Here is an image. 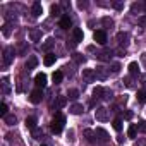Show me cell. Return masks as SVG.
Wrapping results in <instances>:
<instances>
[{
    "label": "cell",
    "mask_w": 146,
    "mask_h": 146,
    "mask_svg": "<svg viewBox=\"0 0 146 146\" xmlns=\"http://www.w3.org/2000/svg\"><path fill=\"white\" fill-rule=\"evenodd\" d=\"M64 124H65V117L62 113H57L55 119L52 120V132L53 134H60L62 129H64Z\"/></svg>",
    "instance_id": "obj_1"
},
{
    "label": "cell",
    "mask_w": 146,
    "mask_h": 146,
    "mask_svg": "<svg viewBox=\"0 0 146 146\" xmlns=\"http://www.w3.org/2000/svg\"><path fill=\"white\" fill-rule=\"evenodd\" d=\"M95 117H96V120H100V122H107V120L110 119L108 110L103 108V107H98V108L95 110Z\"/></svg>",
    "instance_id": "obj_2"
},
{
    "label": "cell",
    "mask_w": 146,
    "mask_h": 146,
    "mask_svg": "<svg viewBox=\"0 0 146 146\" xmlns=\"http://www.w3.org/2000/svg\"><path fill=\"white\" fill-rule=\"evenodd\" d=\"M14 48L12 46H5L4 48V64L5 65H11L12 64V60H14Z\"/></svg>",
    "instance_id": "obj_3"
},
{
    "label": "cell",
    "mask_w": 146,
    "mask_h": 146,
    "mask_svg": "<svg viewBox=\"0 0 146 146\" xmlns=\"http://www.w3.org/2000/svg\"><path fill=\"white\" fill-rule=\"evenodd\" d=\"M29 100H31V103H40L41 100H43V91L38 88V90H35V91H31V95H29Z\"/></svg>",
    "instance_id": "obj_4"
},
{
    "label": "cell",
    "mask_w": 146,
    "mask_h": 146,
    "mask_svg": "<svg viewBox=\"0 0 146 146\" xmlns=\"http://www.w3.org/2000/svg\"><path fill=\"white\" fill-rule=\"evenodd\" d=\"M93 40H95L98 45H105V43H107V33H105V31H95Z\"/></svg>",
    "instance_id": "obj_5"
},
{
    "label": "cell",
    "mask_w": 146,
    "mask_h": 146,
    "mask_svg": "<svg viewBox=\"0 0 146 146\" xmlns=\"http://www.w3.org/2000/svg\"><path fill=\"white\" fill-rule=\"evenodd\" d=\"M35 83H36V86L41 90V88H45L46 86V74H43V72H40V74H36V78H35Z\"/></svg>",
    "instance_id": "obj_6"
},
{
    "label": "cell",
    "mask_w": 146,
    "mask_h": 146,
    "mask_svg": "<svg viewBox=\"0 0 146 146\" xmlns=\"http://www.w3.org/2000/svg\"><path fill=\"white\" fill-rule=\"evenodd\" d=\"M72 38H74V43H81V41H83V38H84V35H83V29H79V28H74V29H72Z\"/></svg>",
    "instance_id": "obj_7"
},
{
    "label": "cell",
    "mask_w": 146,
    "mask_h": 146,
    "mask_svg": "<svg viewBox=\"0 0 146 146\" xmlns=\"http://www.w3.org/2000/svg\"><path fill=\"white\" fill-rule=\"evenodd\" d=\"M83 78H84L88 83H91V81L96 78V74H95V70H93V69H83Z\"/></svg>",
    "instance_id": "obj_8"
},
{
    "label": "cell",
    "mask_w": 146,
    "mask_h": 146,
    "mask_svg": "<svg viewBox=\"0 0 146 146\" xmlns=\"http://www.w3.org/2000/svg\"><path fill=\"white\" fill-rule=\"evenodd\" d=\"M31 14H33L35 17H38V16L43 14V7H41L40 2H35V4H33V7H31Z\"/></svg>",
    "instance_id": "obj_9"
},
{
    "label": "cell",
    "mask_w": 146,
    "mask_h": 146,
    "mask_svg": "<svg viewBox=\"0 0 146 146\" xmlns=\"http://www.w3.org/2000/svg\"><path fill=\"white\" fill-rule=\"evenodd\" d=\"M58 26H60L62 29H69V28L72 26V21H70V17H69V16H64V17L60 19V23H58Z\"/></svg>",
    "instance_id": "obj_10"
},
{
    "label": "cell",
    "mask_w": 146,
    "mask_h": 146,
    "mask_svg": "<svg viewBox=\"0 0 146 146\" xmlns=\"http://www.w3.org/2000/svg\"><path fill=\"white\" fill-rule=\"evenodd\" d=\"M117 40H119V45L127 46V43H129V35L122 31V33H119V35H117Z\"/></svg>",
    "instance_id": "obj_11"
},
{
    "label": "cell",
    "mask_w": 146,
    "mask_h": 146,
    "mask_svg": "<svg viewBox=\"0 0 146 146\" xmlns=\"http://www.w3.org/2000/svg\"><path fill=\"white\" fill-rule=\"evenodd\" d=\"M4 122H5L7 125H16V124H17V117H16L14 113H7V115L4 117Z\"/></svg>",
    "instance_id": "obj_12"
},
{
    "label": "cell",
    "mask_w": 146,
    "mask_h": 146,
    "mask_svg": "<svg viewBox=\"0 0 146 146\" xmlns=\"http://www.w3.org/2000/svg\"><path fill=\"white\" fill-rule=\"evenodd\" d=\"M95 136H100V141H108V132L105 131V129H102V127H98L96 131H95Z\"/></svg>",
    "instance_id": "obj_13"
},
{
    "label": "cell",
    "mask_w": 146,
    "mask_h": 146,
    "mask_svg": "<svg viewBox=\"0 0 146 146\" xmlns=\"http://www.w3.org/2000/svg\"><path fill=\"white\" fill-rule=\"evenodd\" d=\"M69 112H70V113H74V115H79V113H83V112H84V107H83V105H79V103H74V105L69 108Z\"/></svg>",
    "instance_id": "obj_14"
},
{
    "label": "cell",
    "mask_w": 146,
    "mask_h": 146,
    "mask_svg": "<svg viewBox=\"0 0 146 146\" xmlns=\"http://www.w3.org/2000/svg\"><path fill=\"white\" fill-rule=\"evenodd\" d=\"M29 38H31V41H40L41 40V29H31Z\"/></svg>",
    "instance_id": "obj_15"
},
{
    "label": "cell",
    "mask_w": 146,
    "mask_h": 146,
    "mask_svg": "<svg viewBox=\"0 0 146 146\" xmlns=\"http://www.w3.org/2000/svg\"><path fill=\"white\" fill-rule=\"evenodd\" d=\"M36 65H38V58H36L35 55H31V57L28 58V62H26V69H28V70H31V69H35Z\"/></svg>",
    "instance_id": "obj_16"
},
{
    "label": "cell",
    "mask_w": 146,
    "mask_h": 146,
    "mask_svg": "<svg viewBox=\"0 0 146 146\" xmlns=\"http://www.w3.org/2000/svg\"><path fill=\"white\" fill-rule=\"evenodd\" d=\"M55 60H57V57H55L53 53H46L43 62H45V65H46V67H50V65H53V64H55Z\"/></svg>",
    "instance_id": "obj_17"
},
{
    "label": "cell",
    "mask_w": 146,
    "mask_h": 146,
    "mask_svg": "<svg viewBox=\"0 0 146 146\" xmlns=\"http://www.w3.org/2000/svg\"><path fill=\"white\" fill-rule=\"evenodd\" d=\"M36 122H38L36 117H28V119H26V127L31 129V131H35V129H36Z\"/></svg>",
    "instance_id": "obj_18"
},
{
    "label": "cell",
    "mask_w": 146,
    "mask_h": 146,
    "mask_svg": "<svg viewBox=\"0 0 146 146\" xmlns=\"http://www.w3.org/2000/svg\"><path fill=\"white\" fill-rule=\"evenodd\" d=\"M52 78H53V83H55V84L62 83V79H64V74H62V70H55Z\"/></svg>",
    "instance_id": "obj_19"
},
{
    "label": "cell",
    "mask_w": 146,
    "mask_h": 146,
    "mask_svg": "<svg viewBox=\"0 0 146 146\" xmlns=\"http://www.w3.org/2000/svg\"><path fill=\"white\" fill-rule=\"evenodd\" d=\"M129 72H131L132 76H136L137 72H139V64H137V62H131V64H129Z\"/></svg>",
    "instance_id": "obj_20"
},
{
    "label": "cell",
    "mask_w": 146,
    "mask_h": 146,
    "mask_svg": "<svg viewBox=\"0 0 146 146\" xmlns=\"http://www.w3.org/2000/svg\"><path fill=\"white\" fill-rule=\"evenodd\" d=\"M95 74H96V78H100V79H105V78H107V70H105V67H96Z\"/></svg>",
    "instance_id": "obj_21"
},
{
    "label": "cell",
    "mask_w": 146,
    "mask_h": 146,
    "mask_svg": "<svg viewBox=\"0 0 146 146\" xmlns=\"http://www.w3.org/2000/svg\"><path fill=\"white\" fill-rule=\"evenodd\" d=\"M136 134H137V127H136L134 124H131V125H129V129H127V136H129L131 139H134V137H136Z\"/></svg>",
    "instance_id": "obj_22"
},
{
    "label": "cell",
    "mask_w": 146,
    "mask_h": 146,
    "mask_svg": "<svg viewBox=\"0 0 146 146\" xmlns=\"http://www.w3.org/2000/svg\"><path fill=\"white\" fill-rule=\"evenodd\" d=\"M93 95H95L96 98H103V95H105V88H102V86H96V88L93 90Z\"/></svg>",
    "instance_id": "obj_23"
},
{
    "label": "cell",
    "mask_w": 146,
    "mask_h": 146,
    "mask_svg": "<svg viewBox=\"0 0 146 146\" xmlns=\"http://www.w3.org/2000/svg\"><path fill=\"white\" fill-rule=\"evenodd\" d=\"M53 45H55V40H53V38H48V40L41 45V48H43V50H50Z\"/></svg>",
    "instance_id": "obj_24"
},
{
    "label": "cell",
    "mask_w": 146,
    "mask_h": 146,
    "mask_svg": "<svg viewBox=\"0 0 146 146\" xmlns=\"http://www.w3.org/2000/svg\"><path fill=\"white\" fill-rule=\"evenodd\" d=\"M84 136H86V139L90 141V143H95V131H91V129H84Z\"/></svg>",
    "instance_id": "obj_25"
},
{
    "label": "cell",
    "mask_w": 146,
    "mask_h": 146,
    "mask_svg": "<svg viewBox=\"0 0 146 146\" xmlns=\"http://www.w3.org/2000/svg\"><path fill=\"white\" fill-rule=\"evenodd\" d=\"M72 58H74V62H78V64H84L86 62V57L81 55V53H74V55H72Z\"/></svg>",
    "instance_id": "obj_26"
},
{
    "label": "cell",
    "mask_w": 146,
    "mask_h": 146,
    "mask_svg": "<svg viewBox=\"0 0 146 146\" xmlns=\"http://www.w3.org/2000/svg\"><path fill=\"white\" fill-rule=\"evenodd\" d=\"M137 102L139 103H146V90L137 91Z\"/></svg>",
    "instance_id": "obj_27"
},
{
    "label": "cell",
    "mask_w": 146,
    "mask_h": 146,
    "mask_svg": "<svg viewBox=\"0 0 146 146\" xmlns=\"http://www.w3.org/2000/svg\"><path fill=\"white\" fill-rule=\"evenodd\" d=\"M67 96H69L70 100H78V98H79V91H78V90H69Z\"/></svg>",
    "instance_id": "obj_28"
},
{
    "label": "cell",
    "mask_w": 146,
    "mask_h": 146,
    "mask_svg": "<svg viewBox=\"0 0 146 146\" xmlns=\"http://www.w3.org/2000/svg\"><path fill=\"white\" fill-rule=\"evenodd\" d=\"M2 33H4V36H5V38H9V36H11V24H9V23H5V24L2 26Z\"/></svg>",
    "instance_id": "obj_29"
},
{
    "label": "cell",
    "mask_w": 146,
    "mask_h": 146,
    "mask_svg": "<svg viewBox=\"0 0 146 146\" xmlns=\"http://www.w3.org/2000/svg\"><path fill=\"white\" fill-rule=\"evenodd\" d=\"M110 52H100V53H96V57L100 58V60H110Z\"/></svg>",
    "instance_id": "obj_30"
},
{
    "label": "cell",
    "mask_w": 146,
    "mask_h": 146,
    "mask_svg": "<svg viewBox=\"0 0 146 146\" xmlns=\"http://www.w3.org/2000/svg\"><path fill=\"white\" fill-rule=\"evenodd\" d=\"M65 103H67V98L65 96H58V100H57V108H62V107H65Z\"/></svg>",
    "instance_id": "obj_31"
},
{
    "label": "cell",
    "mask_w": 146,
    "mask_h": 146,
    "mask_svg": "<svg viewBox=\"0 0 146 146\" xmlns=\"http://www.w3.org/2000/svg\"><path fill=\"white\" fill-rule=\"evenodd\" d=\"M2 84H4V93H5V95H9V93H11V88H9V78H4Z\"/></svg>",
    "instance_id": "obj_32"
},
{
    "label": "cell",
    "mask_w": 146,
    "mask_h": 146,
    "mask_svg": "<svg viewBox=\"0 0 146 146\" xmlns=\"http://www.w3.org/2000/svg\"><path fill=\"white\" fill-rule=\"evenodd\" d=\"M33 137H35V139H41V137H43V131H41L40 127H36V129L33 131Z\"/></svg>",
    "instance_id": "obj_33"
},
{
    "label": "cell",
    "mask_w": 146,
    "mask_h": 146,
    "mask_svg": "<svg viewBox=\"0 0 146 146\" xmlns=\"http://www.w3.org/2000/svg\"><path fill=\"white\" fill-rule=\"evenodd\" d=\"M102 23H103V26H105V28H113V21H112L110 17H103V21H102Z\"/></svg>",
    "instance_id": "obj_34"
},
{
    "label": "cell",
    "mask_w": 146,
    "mask_h": 146,
    "mask_svg": "<svg viewBox=\"0 0 146 146\" xmlns=\"http://www.w3.org/2000/svg\"><path fill=\"white\" fill-rule=\"evenodd\" d=\"M7 113H9V112H7V105H5V103H2V105H0V115H2V119H4Z\"/></svg>",
    "instance_id": "obj_35"
},
{
    "label": "cell",
    "mask_w": 146,
    "mask_h": 146,
    "mask_svg": "<svg viewBox=\"0 0 146 146\" xmlns=\"http://www.w3.org/2000/svg\"><path fill=\"white\" fill-rule=\"evenodd\" d=\"M131 9H132V12H139V11H143V9H144V5H143V4H132V7H131Z\"/></svg>",
    "instance_id": "obj_36"
},
{
    "label": "cell",
    "mask_w": 146,
    "mask_h": 146,
    "mask_svg": "<svg viewBox=\"0 0 146 146\" xmlns=\"http://www.w3.org/2000/svg\"><path fill=\"white\" fill-rule=\"evenodd\" d=\"M113 129H115V131H120V129H122V120H120V119H115V120H113Z\"/></svg>",
    "instance_id": "obj_37"
},
{
    "label": "cell",
    "mask_w": 146,
    "mask_h": 146,
    "mask_svg": "<svg viewBox=\"0 0 146 146\" xmlns=\"http://www.w3.org/2000/svg\"><path fill=\"white\" fill-rule=\"evenodd\" d=\"M137 129H139L141 132H144V134H146V120H139V124H137Z\"/></svg>",
    "instance_id": "obj_38"
},
{
    "label": "cell",
    "mask_w": 146,
    "mask_h": 146,
    "mask_svg": "<svg viewBox=\"0 0 146 146\" xmlns=\"http://www.w3.org/2000/svg\"><path fill=\"white\" fill-rule=\"evenodd\" d=\"M50 11H52V16H53V17L60 14V7H58V5H52V9H50Z\"/></svg>",
    "instance_id": "obj_39"
},
{
    "label": "cell",
    "mask_w": 146,
    "mask_h": 146,
    "mask_svg": "<svg viewBox=\"0 0 146 146\" xmlns=\"http://www.w3.org/2000/svg\"><path fill=\"white\" fill-rule=\"evenodd\" d=\"M67 141H69V143H72V141H74V131H72V129L67 132Z\"/></svg>",
    "instance_id": "obj_40"
},
{
    "label": "cell",
    "mask_w": 146,
    "mask_h": 146,
    "mask_svg": "<svg viewBox=\"0 0 146 146\" xmlns=\"http://www.w3.org/2000/svg\"><path fill=\"white\" fill-rule=\"evenodd\" d=\"M113 7H115L117 11H122V9H124V4H122V2H113Z\"/></svg>",
    "instance_id": "obj_41"
},
{
    "label": "cell",
    "mask_w": 146,
    "mask_h": 146,
    "mask_svg": "<svg viewBox=\"0 0 146 146\" xmlns=\"http://www.w3.org/2000/svg\"><path fill=\"white\" fill-rule=\"evenodd\" d=\"M139 24H141V28H146V16L139 17Z\"/></svg>",
    "instance_id": "obj_42"
},
{
    "label": "cell",
    "mask_w": 146,
    "mask_h": 146,
    "mask_svg": "<svg viewBox=\"0 0 146 146\" xmlns=\"http://www.w3.org/2000/svg\"><path fill=\"white\" fill-rule=\"evenodd\" d=\"M119 70H120V65L119 64H112V72H115V74H117Z\"/></svg>",
    "instance_id": "obj_43"
},
{
    "label": "cell",
    "mask_w": 146,
    "mask_h": 146,
    "mask_svg": "<svg viewBox=\"0 0 146 146\" xmlns=\"http://www.w3.org/2000/svg\"><path fill=\"white\" fill-rule=\"evenodd\" d=\"M78 7L79 9H86L88 7V2H78Z\"/></svg>",
    "instance_id": "obj_44"
},
{
    "label": "cell",
    "mask_w": 146,
    "mask_h": 146,
    "mask_svg": "<svg viewBox=\"0 0 146 146\" xmlns=\"http://www.w3.org/2000/svg\"><path fill=\"white\" fill-rule=\"evenodd\" d=\"M125 84H127V86H132V79H131V78H125Z\"/></svg>",
    "instance_id": "obj_45"
},
{
    "label": "cell",
    "mask_w": 146,
    "mask_h": 146,
    "mask_svg": "<svg viewBox=\"0 0 146 146\" xmlns=\"http://www.w3.org/2000/svg\"><path fill=\"white\" fill-rule=\"evenodd\" d=\"M125 119H127V120L132 119V112H125Z\"/></svg>",
    "instance_id": "obj_46"
},
{
    "label": "cell",
    "mask_w": 146,
    "mask_h": 146,
    "mask_svg": "<svg viewBox=\"0 0 146 146\" xmlns=\"http://www.w3.org/2000/svg\"><path fill=\"white\" fill-rule=\"evenodd\" d=\"M141 81H143V84H146V76H141Z\"/></svg>",
    "instance_id": "obj_47"
},
{
    "label": "cell",
    "mask_w": 146,
    "mask_h": 146,
    "mask_svg": "<svg viewBox=\"0 0 146 146\" xmlns=\"http://www.w3.org/2000/svg\"><path fill=\"white\" fill-rule=\"evenodd\" d=\"M43 146H45V144H43Z\"/></svg>",
    "instance_id": "obj_48"
}]
</instances>
